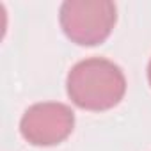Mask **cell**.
I'll return each instance as SVG.
<instances>
[{"mask_svg":"<svg viewBox=\"0 0 151 151\" xmlns=\"http://www.w3.org/2000/svg\"><path fill=\"white\" fill-rule=\"evenodd\" d=\"M147 80H149V86H151V60L147 64Z\"/></svg>","mask_w":151,"mask_h":151,"instance_id":"277c9868","label":"cell"},{"mask_svg":"<svg viewBox=\"0 0 151 151\" xmlns=\"http://www.w3.org/2000/svg\"><path fill=\"white\" fill-rule=\"evenodd\" d=\"M75 126L73 110L59 101H43L29 107L20 121L23 139L34 146H55L66 140Z\"/></svg>","mask_w":151,"mask_h":151,"instance_id":"3957f363","label":"cell"},{"mask_svg":"<svg viewBox=\"0 0 151 151\" xmlns=\"http://www.w3.org/2000/svg\"><path fill=\"white\" fill-rule=\"evenodd\" d=\"M69 100L91 112L114 109L126 93V78L123 69L109 59L89 57L77 62L66 78Z\"/></svg>","mask_w":151,"mask_h":151,"instance_id":"6da1fadb","label":"cell"},{"mask_svg":"<svg viewBox=\"0 0 151 151\" xmlns=\"http://www.w3.org/2000/svg\"><path fill=\"white\" fill-rule=\"evenodd\" d=\"M116 20L117 9L110 0H68L59 13L66 37L82 46L103 43L114 30Z\"/></svg>","mask_w":151,"mask_h":151,"instance_id":"7a4b0ae2","label":"cell"}]
</instances>
